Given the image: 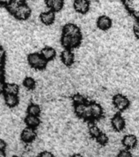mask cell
Masks as SVG:
<instances>
[{
	"label": "cell",
	"mask_w": 139,
	"mask_h": 157,
	"mask_svg": "<svg viewBox=\"0 0 139 157\" xmlns=\"http://www.w3.org/2000/svg\"><path fill=\"white\" fill-rule=\"evenodd\" d=\"M2 77H3V72L0 69V80H2Z\"/></svg>",
	"instance_id": "cell-33"
},
{
	"label": "cell",
	"mask_w": 139,
	"mask_h": 157,
	"mask_svg": "<svg viewBox=\"0 0 139 157\" xmlns=\"http://www.w3.org/2000/svg\"><path fill=\"white\" fill-rule=\"evenodd\" d=\"M112 103L115 109L119 111H124L127 110L130 105V101L129 100V98L120 93L115 94L113 97Z\"/></svg>",
	"instance_id": "cell-4"
},
{
	"label": "cell",
	"mask_w": 139,
	"mask_h": 157,
	"mask_svg": "<svg viewBox=\"0 0 139 157\" xmlns=\"http://www.w3.org/2000/svg\"><path fill=\"white\" fill-rule=\"evenodd\" d=\"M118 157H133V155L128 149H124L119 152Z\"/></svg>",
	"instance_id": "cell-25"
},
{
	"label": "cell",
	"mask_w": 139,
	"mask_h": 157,
	"mask_svg": "<svg viewBox=\"0 0 139 157\" xmlns=\"http://www.w3.org/2000/svg\"><path fill=\"white\" fill-rule=\"evenodd\" d=\"M5 84L2 80H0V93H5Z\"/></svg>",
	"instance_id": "cell-28"
},
{
	"label": "cell",
	"mask_w": 139,
	"mask_h": 157,
	"mask_svg": "<svg viewBox=\"0 0 139 157\" xmlns=\"http://www.w3.org/2000/svg\"><path fill=\"white\" fill-rule=\"evenodd\" d=\"M39 157H54L52 153L48 151H42L40 154L39 155Z\"/></svg>",
	"instance_id": "cell-27"
},
{
	"label": "cell",
	"mask_w": 139,
	"mask_h": 157,
	"mask_svg": "<svg viewBox=\"0 0 139 157\" xmlns=\"http://www.w3.org/2000/svg\"><path fill=\"white\" fill-rule=\"evenodd\" d=\"M41 55L44 56V58L46 60V61H49L53 60L56 56V50L52 48V47H45L41 50Z\"/></svg>",
	"instance_id": "cell-15"
},
{
	"label": "cell",
	"mask_w": 139,
	"mask_h": 157,
	"mask_svg": "<svg viewBox=\"0 0 139 157\" xmlns=\"http://www.w3.org/2000/svg\"><path fill=\"white\" fill-rule=\"evenodd\" d=\"M4 100L8 107H15L19 103V98L15 94H5Z\"/></svg>",
	"instance_id": "cell-17"
},
{
	"label": "cell",
	"mask_w": 139,
	"mask_h": 157,
	"mask_svg": "<svg viewBox=\"0 0 139 157\" xmlns=\"http://www.w3.org/2000/svg\"><path fill=\"white\" fill-rule=\"evenodd\" d=\"M71 157H82V156H81L79 154H74V155H72Z\"/></svg>",
	"instance_id": "cell-34"
},
{
	"label": "cell",
	"mask_w": 139,
	"mask_h": 157,
	"mask_svg": "<svg viewBox=\"0 0 139 157\" xmlns=\"http://www.w3.org/2000/svg\"><path fill=\"white\" fill-rule=\"evenodd\" d=\"M12 157H19V156H17V155H14V156H12Z\"/></svg>",
	"instance_id": "cell-35"
},
{
	"label": "cell",
	"mask_w": 139,
	"mask_h": 157,
	"mask_svg": "<svg viewBox=\"0 0 139 157\" xmlns=\"http://www.w3.org/2000/svg\"><path fill=\"white\" fill-rule=\"evenodd\" d=\"M40 113H41V108L37 104L32 103V104L29 105V106L27 107V114L28 115L39 116Z\"/></svg>",
	"instance_id": "cell-19"
},
{
	"label": "cell",
	"mask_w": 139,
	"mask_h": 157,
	"mask_svg": "<svg viewBox=\"0 0 139 157\" xmlns=\"http://www.w3.org/2000/svg\"><path fill=\"white\" fill-rule=\"evenodd\" d=\"M36 137L37 132L35 128L28 127V126L23 129L21 134V138L22 142H25V143H30L36 138Z\"/></svg>",
	"instance_id": "cell-7"
},
{
	"label": "cell",
	"mask_w": 139,
	"mask_h": 157,
	"mask_svg": "<svg viewBox=\"0 0 139 157\" xmlns=\"http://www.w3.org/2000/svg\"><path fill=\"white\" fill-rule=\"evenodd\" d=\"M96 139H97L98 143H99V144L102 145V146L106 145L107 144L108 141H109V138H108L107 135L106 134V133H104V132H101L100 134H99V136H98Z\"/></svg>",
	"instance_id": "cell-24"
},
{
	"label": "cell",
	"mask_w": 139,
	"mask_h": 157,
	"mask_svg": "<svg viewBox=\"0 0 139 157\" xmlns=\"http://www.w3.org/2000/svg\"><path fill=\"white\" fill-rule=\"evenodd\" d=\"M74 111L79 118L83 119L88 122L92 121L90 113V106L89 102L84 103V104H79V105H74Z\"/></svg>",
	"instance_id": "cell-3"
},
{
	"label": "cell",
	"mask_w": 139,
	"mask_h": 157,
	"mask_svg": "<svg viewBox=\"0 0 139 157\" xmlns=\"http://www.w3.org/2000/svg\"><path fill=\"white\" fill-rule=\"evenodd\" d=\"M11 2H12V0H0V4L7 6V5L9 4Z\"/></svg>",
	"instance_id": "cell-30"
},
{
	"label": "cell",
	"mask_w": 139,
	"mask_h": 157,
	"mask_svg": "<svg viewBox=\"0 0 139 157\" xmlns=\"http://www.w3.org/2000/svg\"><path fill=\"white\" fill-rule=\"evenodd\" d=\"M111 126L116 132H121L125 128V120L120 113L115 114L111 119Z\"/></svg>",
	"instance_id": "cell-8"
},
{
	"label": "cell",
	"mask_w": 139,
	"mask_h": 157,
	"mask_svg": "<svg viewBox=\"0 0 139 157\" xmlns=\"http://www.w3.org/2000/svg\"><path fill=\"white\" fill-rule=\"evenodd\" d=\"M89 106H90V113L92 121L100 120L103 116V109L102 105H99L97 102H89Z\"/></svg>",
	"instance_id": "cell-9"
},
{
	"label": "cell",
	"mask_w": 139,
	"mask_h": 157,
	"mask_svg": "<svg viewBox=\"0 0 139 157\" xmlns=\"http://www.w3.org/2000/svg\"><path fill=\"white\" fill-rule=\"evenodd\" d=\"M88 132H89V134L92 137H94V138H97V137L99 136L101 132L100 128L97 126V125L93 122V121H91V122H88Z\"/></svg>",
	"instance_id": "cell-18"
},
{
	"label": "cell",
	"mask_w": 139,
	"mask_h": 157,
	"mask_svg": "<svg viewBox=\"0 0 139 157\" xmlns=\"http://www.w3.org/2000/svg\"><path fill=\"white\" fill-rule=\"evenodd\" d=\"M12 2H17V3H18V4H24V3H25V1L26 0H12Z\"/></svg>",
	"instance_id": "cell-31"
},
{
	"label": "cell",
	"mask_w": 139,
	"mask_h": 157,
	"mask_svg": "<svg viewBox=\"0 0 139 157\" xmlns=\"http://www.w3.org/2000/svg\"><path fill=\"white\" fill-rule=\"evenodd\" d=\"M74 10L79 14H86L90 9L89 0H74Z\"/></svg>",
	"instance_id": "cell-5"
},
{
	"label": "cell",
	"mask_w": 139,
	"mask_h": 157,
	"mask_svg": "<svg viewBox=\"0 0 139 157\" xmlns=\"http://www.w3.org/2000/svg\"><path fill=\"white\" fill-rule=\"evenodd\" d=\"M30 14H31L30 7L27 4L24 3V4L20 5L18 9H17V11L13 16H14L16 19L20 20V21H25V20H27L30 17Z\"/></svg>",
	"instance_id": "cell-6"
},
{
	"label": "cell",
	"mask_w": 139,
	"mask_h": 157,
	"mask_svg": "<svg viewBox=\"0 0 139 157\" xmlns=\"http://www.w3.org/2000/svg\"><path fill=\"white\" fill-rule=\"evenodd\" d=\"M25 123L26 124L28 127L35 128L40 124V119H39V116L27 115L26 117L25 118Z\"/></svg>",
	"instance_id": "cell-16"
},
{
	"label": "cell",
	"mask_w": 139,
	"mask_h": 157,
	"mask_svg": "<svg viewBox=\"0 0 139 157\" xmlns=\"http://www.w3.org/2000/svg\"><path fill=\"white\" fill-rule=\"evenodd\" d=\"M122 144L127 149H133L137 144V137L135 135L129 134L124 137L122 140Z\"/></svg>",
	"instance_id": "cell-14"
},
{
	"label": "cell",
	"mask_w": 139,
	"mask_h": 157,
	"mask_svg": "<svg viewBox=\"0 0 139 157\" xmlns=\"http://www.w3.org/2000/svg\"><path fill=\"white\" fill-rule=\"evenodd\" d=\"M61 60L66 66H71L75 62V55L71 49H64L61 53Z\"/></svg>",
	"instance_id": "cell-11"
},
{
	"label": "cell",
	"mask_w": 139,
	"mask_h": 157,
	"mask_svg": "<svg viewBox=\"0 0 139 157\" xmlns=\"http://www.w3.org/2000/svg\"><path fill=\"white\" fill-rule=\"evenodd\" d=\"M0 157H6V152L4 149H0Z\"/></svg>",
	"instance_id": "cell-32"
},
{
	"label": "cell",
	"mask_w": 139,
	"mask_h": 157,
	"mask_svg": "<svg viewBox=\"0 0 139 157\" xmlns=\"http://www.w3.org/2000/svg\"><path fill=\"white\" fill-rule=\"evenodd\" d=\"M55 13L56 12L52 11V10L42 12L39 16V19H40L42 23L45 25H51L55 21V18H56Z\"/></svg>",
	"instance_id": "cell-12"
},
{
	"label": "cell",
	"mask_w": 139,
	"mask_h": 157,
	"mask_svg": "<svg viewBox=\"0 0 139 157\" xmlns=\"http://www.w3.org/2000/svg\"><path fill=\"white\" fill-rule=\"evenodd\" d=\"M35 80L32 77H26L23 81V85L25 86V88H26L29 90H32L35 88Z\"/></svg>",
	"instance_id": "cell-22"
},
{
	"label": "cell",
	"mask_w": 139,
	"mask_h": 157,
	"mask_svg": "<svg viewBox=\"0 0 139 157\" xmlns=\"http://www.w3.org/2000/svg\"><path fill=\"white\" fill-rule=\"evenodd\" d=\"M82 42V33L78 25L73 23L65 25L62 28L61 44L65 49H74L79 47Z\"/></svg>",
	"instance_id": "cell-1"
},
{
	"label": "cell",
	"mask_w": 139,
	"mask_h": 157,
	"mask_svg": "<svg viewBox=\"0 0 139 157\" xmlns=\"http://www.w3.org/2000/svg\"><path fill=\"white\" fill-rule=\"evenodd\" d=\"M44 2L49 9L55 12H60L65 4V0H44Z\"/></svg>",
	"instance_id": "cell-13"
},
{
	"label": "cell",
	"mask_w": 139,
	"mask_h": 157,
	"mask_svg": "<svg viewBox=\"0 0 139 157\" xmlns=\"http://www.w3.org/2000/svg\"><path fill=\"white\" fill-rule=\"evenodd\" d=\"M133 34H134V35L136 36V38L139 39V20L137 21V22L133 25Z\"/></svg>",
	"instance_id": "cell-26"
},
{
	"label": "cell",
	"mask_w": 139,
	"mask_h": 157,
	"mask_svg": "<svg viewBox=\"0 0 139 157\" xmlns=\"http://www.w3.org/2000/svg\"><path fill=\"white\" fill-rule=\"evenodd\" d=\"M20 4H18V3H17V2H11L8 5H7L6 6V8H7V10L8 11V12L9 13H11L12 15H14L15 13H16V12L17 11V9H18V7H19Z\"/></svg>",
	"instance_id": "cell-23"
},
{
	"label": "cell",
	"mask_w": 139,
	"mask_h": 157,
	"mask_svg": "<svg viewBox=\"0 0 139 157\" xmlns=\"http://www.w3.org/2000/svg\"><path fill=\"white\" fill-rule=\"evenodd\" d=\"M19 92V86L16 83H7L5 86V94L17 95Z\"/></svg>",
	"instance_id": "cell-20"
},
{
	"label": "cell",
	"mask_w": 139,
	"mask_h": 157,
	"mask_svg": "<svg viewBox=\"0 0 139 157\" xmlns=\"http://www.w3.org/2000/svg\"><path fill=\"white\" fill-rule=\"evenodd\" d=\"M28 63L32 68L36 69V70H44L46 68L48 61H46L42 56L41 53L38 52H33L28 55L27 57Z\"/></svg>",
	"instance_id": "cell-2"
},
{
	"label": "cell",
	"mask_w": 139,
	"mask_h": 157,
	"mask_svg": "<svg viewBox=\"0 0 139 157\" xmlns=\"http://www.w3.org/2000/svg\"><path fill=\"white\" fill-rule=\"evenodd\" d=\"M72 101H73L74 105H79V104H84L88 103V100L85 97L81 95L79 93H76L72 97Z\"/></svg>",
	"instance_id": "cell-21"
},
{
	"label": "cell",
	"mask_w": 139,
	"mask_h": 157,
	"mask_svg": "<svg viewBox=\"0 0 139 157\" xmlns=\"http://www.w3.org/2000/svg\"><path fill=\"white\" fill-rule=\"evenodd\" d=\"M7 147V143L5 142L4 140H2L0 138V149H4Z\"/></svg>",
	"instance_id": "cell-29"
},
{
	"label": "cell",
	"mask_w": 139,
	"mask_h": 157,
	"mask_svg": "<svg viewBox=\"0 0 139 157\" xmlns=\"http://www.w3.org/2000/svg\"><path fill=\"white\" fill-rule=\"evenodd\" d=\"M97 26L98 29L103 31L108 30L112 26V20L106 15L100 16L97 20Z\"/></svg>",
	"instance_id": "cell-10"
}]
</instances>
